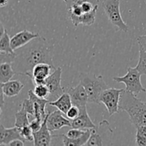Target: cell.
Segmentation results:
<instances>
[{
  "label": "cell",
  "mask_w": 146,
  "mask_h": 146,
  "mask_svg": "<svg viewBox=\"0 0 146 146\" xmlns=\"http://www.w3.org/2000/svg\"><path fill=\"white\" fill-rule=\"evenodd\" d=\"M64 1H66V0H64Z\"/></svg>",
  "instance_id": "37"
},
{
  "label": "cell",
  "mask_w": 146,
  "mask_h": 146,
  "mask_svg": "<svg viewBox=\"0 0 146 146\" xmlns=\"http://www.w3.org/2000/svg\"><path fill=\"white\" fill-rule=\"evenodd\" d=\"M42 123L43 121H41V120L34 118V120H33L32 121L29 123V126L32 129L33 132H36V131H38L41 128Z\"/></svg>",
  "instance_id": "32"
},
{
  "label": "cell",
  "mask_w": 146,
  "mask_h": 146,
  "mask_svg": "<svg viewBox=\"0 0 146 146\" xmlns=\"http://www.w3.org/2000/svg\"><path fill=\"white\" fill-rule=\"evenodd\" d=\"M137 41L139 45V48L146 51V35L139 36L137 38Z\"/></svg>",
  "instance_id": "33"
},
{
  "label": "cell",
  "mask_w": 146,
  "mask_h": 146,
  "mask_svg": "<svg viewBox=\"0 0 146 146\" xmlns=\"http://www.w3.org/2000/svg\"><path fill=\"white\" fill-rule=\"evenodd\" d=\"M63 114L59 110L54 111L52 113L48 112L47 125L51 132L58 131L66 126L71 127V120L65 118Z\"/></svg>",
  "instance_id": "8"
},
{
  "label": "cell",
  "mask_w": 146,
  "mask_h": 146,
  "mask_svg": "<svg viewBox=\"0 0 146 146\" xmlns=\"http://www.w3.org/2000/svg\"><path fill=\"white\" fill-rule=\"evenodd\" d=\"M80 114V109L78 106H76L73 105L71 108L68 109V112L66 113V115L67 118H68L71 121L76 119L77 117Z\"/></svg>",
  "instance_id": "28"
},
{
  "label": "cell",
  "mask_w": 146,
  "mask_h": 146,
  "mask_svg": "<svg viewBox=\"0 0 146 146\" xmlns=\"http://www.w3.org/2000/svg\"><path fill=\"white\" fill-rule=\"evenodd\" d=\"M97 10H98V8H96L91 12L84 13L83 15L78 17H71L69 19L76 27H78L79 24H82L84 26H91L95 22Z\"/></svg>",
  "instance_id": "17"
},
{
  "label": "cell",
  "mask_w": 146,
  "mask_h": 146,
  "mask_svg": "<svg viewBox=\"0 0 146 146\" xmlns=\"http://www.w3.org/2000/svg\"><path fill=\"white\" fill-rule=\"evenodd\" d=\"M67 93L71 96L73 105L78 107L86 106L87 103H88V96L81 83L76 87L70 88Z\"/></svg>",
  "instance_id": "11"
},
{
  "label": "cell",
  "mask_w": 146,
  "mask_h": 146,
  "mask_svg": "<svg viewBox=\"0 0 146 146\" xmlns=\"http://www.w3.org/2000/svg\"><path fill=\"white\" fill-rule=\"evenodd\" d=\"M61 75H62V68L61 67H57L51 75L46 79L45 84L49 89V96L47 99L49 101L56 100L65 93V89L61 86Z\"/></svg>",
  "instance_id": "7"
},
{
  "label": "cell",
  "mask_w": 146,
  "mask_h": 146,
  "mask_svg": "<svg viewBox=\"0 0 146 146\" xmlns=\"http://www.w3.org/2000/svg\"><path fill=\"white\" fill-rule=\"evenodd\" d=\"M9 3V0H0V7L3 8L7 6Z\"/></svg>",
  "instance_id": "35"
},
{
  "label": "cell",
  "mask_w": 146,
  "mask_h": 146,
  "mask_svg": "<svg viewBox=\"0 0 146 146\" xmlns=\"http://www.w3.org/2000/svg\"><path fill=\"white\" fill-rule=\"evenodd\" d=\"M25 144V141H22V140H20V139H17V140H14V141H11V143H9L8 145L10 146H23Z\"/></svg>",
  "instance_id": "34"
},
{
  "label": "cell",
  "mask_w": 146,
  "mask_h": 146,
  "mask_svg": "<svg viewBox=\"0 0 146 146\" xmlns=\"http://www.w3.org/2000/svg\"><path fill=\"white\" fill-rule=\"evenodd\" d=\"M124 89L108 88L103 91L100 96V104H103L106 108L110 115L119 112V103L121 95Z\"/></svg>",
  "instance_id": "6"
},
{
  "label": "cell",
  "mask_w": 146,
  "mask_h": 146,
  "mask_svg": "<svg viewBox=\"0 0 146 146\" xmlns=\"http://www.w3.org/2000/svg\"><path fill=\"white\" fill-rule=\"evenodd\" d=\"M78 108L80 109V114L76 119L71 121V127L74 128L85 130V131L96 128L87 112L86 106L78 107Z\"/></svg>",
  "instance_id": "12"
},
{
  "label": "cell",
  "mask_w": 146,
  "mask_h": 146,
  "mask_svg": "<svg viewBox=\"0 0 146 146\" xmlns=\"http://www.w3.org/2000/svg\"><path fill=\"white\" fill-rule=\"evenodd\" d=\"M53 50L54 47L47 40L39 36L17 50L18 53H16V58L11 65L16 74L29 77L31 76L34 67L41 63L50 64L56 69L53 63Z\"/></svg>",
  "instance_id": "1"
},
{
  "label": "cell",
  "mask_w": 146,
  "mask_h": 146,
  "mask_svg": "<svg viewBox=\"0 0 146 146\" xmlns=\"http://www.w3.org/2000/svg\"><path fill=\"white\" fill-rule=\"evenodd\" d=\"M85 130H81L79 128H72V129L69 130V131L67 132L66 134H65L68 138L70 139H76V138H78L79 137L82 136L84 134V133L86 132Z\"/></svg>",
  "instance_id": "27"
},
{
  "label": "cell",
  "mask_w": 146,
  "mask_h": 146,
  "mask_svg": "<svg viewBox=\"0 0 146 146\" xmlns=\"http://www.w3.org/2000/svg\"><path fill=\"white\" fill-rule=\"evenodd\" d=\"M39 36L38 33L31 32L26 29L19 31L11 38V48L14 51H17Z\"/></svg>",
  "instance_id": "10"
},
{
  "label": "cell",
  "mask_w": 146,
  "mask_h": 146,
  "mask_svg": "<svg viewBox=\"0 0 146 146\" xmlns=\"http://www.w3.org/2000/svg\"><path fill=\"white\" fill-rule=\"evenodd\" d=\"M135 144L140 146H146V126L141 125L136 128Z\"/></svg>",
  "instance_id": "23"
},
{
  "label": "cell",
  "mask_w": 146,
  "mask_h": 146,
  "mask_svg": "<svg viewBox=\"0 0 146 146\" xmlns=\"http://www.w3.org/2000/svg\"><path fill=\"white\" fill-rule=\"evenodd\" d=\"M50 64L46 63H41L34 67L32 74L30 76L34 85H41L45 84L46 79L51 75V71H54Z\"/></svg>",
  "instance_id": "9"
},
{
  "label": "cell",
  "mask_w": 146,
  "mask_h": 146,
  "mask_svg": "<svg viewBox=\"0 0 146 146\" xmlns=\"http://www.w3.org/2000/svg\"><path fill=\"white\" fill-rule=\"evenodd\" d=\"M84 1H91L94 5H98V3H99V0H66L65 2L66 4V8H68L73 4H81V3L84 2Z\"/></svg>",
  "instance_id": "31"
},
{
  "label": "cell",
  "mask_w": 146,
  "mask_h": 146,
  "mask_svg": "<svg viewBox=\"0 0 146 146\" xmlns=\"http://www.w3.org/2000/svg\"><path fill=\"white\" fill-rule=\"evenodd\" d=\"M1 91L4 93L5 96L14 97L18 95L24 85L17 80H10L6 83H1Z\"/></svg>",
  "instance_id": "15"
},
{
  "label": "cell",
  "mask_w": 146,
  "mask_h": 146,
  "mask_svg": "<svg viewBox=\"0 0 146 146\" xmlns=\"http://www.w3.org/2000/svg\"><path fill=\"white\" fill-rule=\"evenodd\" d=\"M19 131L21 137L24 138V141H29V142L34 141V132H33L32 129L29 126V125L19 128Z\"/></svg>",
  "instance_id": "26"
},
{
  "label": "cell",
  "mask_w": 146,
  "mask_h": 146,
  "mask_svg": "<svg viewBox=\"0 0 146 146\" xmlns=\"http://www.w3.org/2000/svg\"><path fill=\"white\" fill-rule=\"evenodd\" d=\"M28 113L26 111L23 107L15 113V124L14 126L19 128H21L26 125H29V121L28 118Z\"/></svg>",
  "instance_id": "21"
},
{
  "label": "cell",
  "mask_w": 146,
  "mask_h": 146,
  "mask_svg": "<svg viewBox=\"0 0 146 146\" xmlns=\"http://www.w3.org/2000/svg\"><path fill=\"white\" fill-rule=\"evenodd\" d=\"M47 118L48 113L46 114L45 119L44 120L41 128L36 132H34V144L36 146L49 145L51 143L52 135H51L47 125Z\"/></svg>",
  "instance_id": "13"
},
{
  "label": "cell",
  "mask_w": 146,
  "mask_h": 146,
  "mask_svg": "<svg viewBox=\"0 0 146 146\" xmlns=\"http://www.w3.org/2000/svg\"><path fill=\"white\" fill-rule=\"evenodd\" d=\"M119 110L128 114L135 128L146 126V102L137 98V96L124 89L120 98Z\"/></svg>",
  "instance_id": "2"
},
{
  "label": "cell",
  "mask_w": 146,
  "mask_h": 146,
  "mask_svg": "<svg viewBox=\"0 0 146 146\" xmlns=\"http://www.w3.org/2000/svg\"><path fill=\"white\" fill-rule=\"evenodd\" d=\"M16 52L14 54H9V53L0 52V61L1 63L7 62L12 64L16 58Z\"/></svg>",
  "instance_id": "30"
},
{
  "label": "cell",
  "mask_w": 146,
  "mask_h": 146,
  "mask_svg": "<svg viewBox=\"0 0 146 146\" xmlns=\"http://www.w3.org/2000/svg\"><path fill=\"white\" fill-rule=\"evenodd\" d=\"M17 139L25 141L21 137L19 128L16 126L7 128L2 124L0 125V145H8L9 143Z\"/></svg>",
  "instance_id": "14"
},
{
  "label": "cell",
  "mask_w": 146,
  "mask_h": 146,
  "mask_svg": "<svg viewBox=\"0 0 146 146\" xmlns=\"http://www.w3.org/2000/svg\"><path fill=\"white\" fill-rule=\"evenodd\" d=\"M91 134V129L86 130L82 136L79 137L76 139H70L66 135H61L63 138V144L65 146H80V145H85L86 143L88 142V139L90 138V135Z\"/></svg>",
  "instance_id": "18"
},
{
  "label": "cell",
  "mask_w": 146,
  "mask_h": 146,
  "mask_svg": "<svg viewBox=\"0 0 146 146\" xmlns=\"http://www.w3.org/2000/svg\"><path fill=\"white\" fill-rule=\"evenodd\" d=\"M33 91L36 96L41 98H48L50 94L49 89L46 84L35 86Z\"/></svg>",
  "instance_id": "25"
},
{
  "label": "cell",
  "mask_w": 146,
  "mask_h": 146,
  "mask_svg": "<svg viewBox=\"0 0 146 146\" xmlns=\"http://www.w3.org/2000/svg\"><path fill=\"white\" fill-rule=\"evenodd\" d=\"M22 107L26 110V111H27L29 115H31L34 116V102H33L30 98H29V99H24L22 104Z\"/></svg>",
  "instance_id": "29"
},
{
  "label": "cell",
  "mask_w": 146,
  "mask_h": 146,
  "mask_svg": "<svg viewBox=\"0 0 146 146\" xmlns=\"http://www.w3.org/2000/svg\"><path fill=\"white\" fill-rule=\"evenodd\" d=\"M16 74L11 63L4 62L0 64V84L10 81Z\"/></svg>",
  "instance_id": "19"
},
{
  "label": "cell",
  "mask_w": 146,
  "mask_h": 146,
  "mask_svg": "<svg viewBox=\"0 0 146 146\" xmlns=\"http://www.w3.org/2000/svg\"><path fill=\"white\" fill-rule=\"evenodd\" d=\"M0 52L14 54L15 51L12 49L11 46V38L7 33V29L0 35Z\"/></svg>",
  "instance_id": "20"
},
{
  "label": "cell",
  "mask_w": 146,
  "mask_h": 146,
  "mask_svg": "<svg viewBox=\"0 0 146 146\" xmlns=\"http://www.w3.org/2000/svg\"><path fill=\"white\" fill-rule=\"evenodd\" d=\"M80 83L84 86L88 96V103L100 104L99 98L103 91L108 88L103 76H96L89 73H81Z\"/></svg>",
  "instance_id": "3"
},
{
  "label": "cell",
  "mask_w": 146,
  "mask_h": 146,
  "mask_svg": "<svg viewBox=\"0 0 146 146\" xmlns=\"http://www.w3.org/2000/svg\"><path fill=\"white\" fill-rule=\"evenodd\" d=\"M141 74L135 68L128 67L127 74L123 76H115L113 80L117 83H123L125 85V91L137 96L141 92H146L141 81Z\"/></svg>",
  "instance_id": "4"
},
{
  "label": "cell",
  "mask_w": 146,
  "mask_h": 146,
  "mask_svg": "<svg viewBox=\"0 0 146 146\" xmlns=\"http://www.w3.org/2000/svg\"><path fill=\"white\" fill-rule=\"evenodd\" d=\"M103 138L96 128L91 129V134L85 145H103Z\"/></svg>",
  "instance_id": "22"
},
{
  "label": "cell",
  "mask_w": 146,
  "mask_h": 146,
  "mask_svg": "<svg viewBox=\"0 0 146 146\" xmlns=\"http://www.w3.org/2000/svg\"><path fill=\"white\" fill-rule=\"evenodd\" d=\"M50 106L57 108V109L63 113L64 115L66 114L68 109L73 106L71 96L68 93H64L56 100L53 101H49L48 103Z\"/></svg>",
  "instance_id": "16"
},
{
  "label": "cell",
  "mask_w": 146,
  "mask_h": 146,
  "mask_svg": "<svg viewBox=\"0 0 146 146\" xmlns=\"http://www.w3.org/2000/svg\"><path fill=\"white\" fill-rule=\"evenodd\" d=\"M141 75L146 76V51L139 48V60L135 67Z\"/></svg>",
  "instance_id": "24"
},
{
  "label": "cell",
  "mask_w": 146,
  "mask_h": 146,
  "mask_svg": "<svg viewBox=\"0 0 146 146\" xmlns=\"http://www.w3.org/2000/svg\"><path fill=\"white\" fill-rule=\"evenodd\" d=\"M121 0H104L103 8L113 25L118 30L127 32L128 26L123 21L120 11Z\"/></svg>",
  "instance_id": "5"
},
{
  "label": "cell",
  "mask_w": 146,
  "mask_h": 146,
  "mask_svg": "<svg viewBox=\"0 0 146 146\" xmlns=\"http://www.w3.org/2000/svg\"><path fill=\"white\" fill-rule=\"evenodd\" d=\"M4 94L2 91H1V104H0V106H1V110L2 109V107L4 104Z\"/></svg>",
  "instance_id": "36"
}]
</instances>
